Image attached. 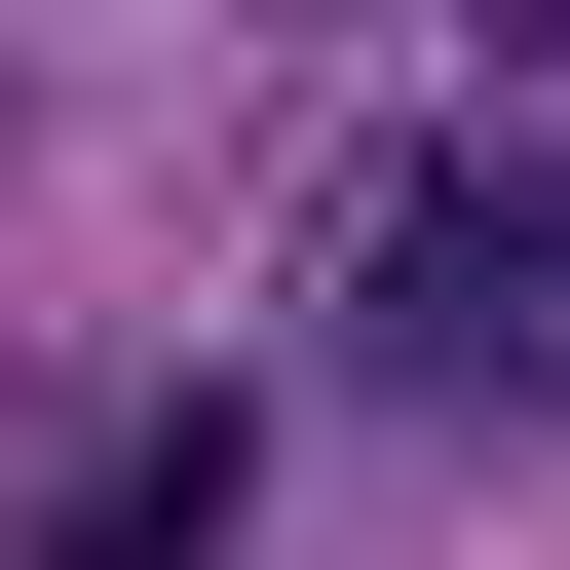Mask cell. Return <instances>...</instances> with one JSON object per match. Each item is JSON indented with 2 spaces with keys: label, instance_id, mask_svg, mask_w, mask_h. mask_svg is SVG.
<instances>
[{
  "label": "cell",
  "instance_id": "3957f363",
  "mask_svg": "<svg viewBox=\"0 0 570 570\" xmlns=\"http://www.w3.org/2000/svg\"><path fill=\"white\" fill-rule=\"evenodd\" d=\"M494 77H532V115H570V0H494Z\"/></svg>",
  "mask_w": 570,
  "mask_h": 570
},
{
  "label": "cell",
  "instance_id": "6da1fadb",
  "mask_svg": "<svg viewBox=\"0 0 570 570\" xmlns=\"http://www.w3.org/2000/svg\"><path fill=\"white\" fill-rule=\"evenodd\" d=\"M343 381L419 456H532L570 419V115H456V153L343 190Z\"/></svg>",
  "mask_w": 570,
  "mask_h": 570
},
{
  "label": "cell",
  "instance_id": "7a4b0ae2",
  "mask_svg": "<svg viewBox=\"0 0 570 570\" xmlns=\"http://www.w3.org/2000/svg\"><path fill=\"white\" fill-rule=\"evenodd\" d=\"M228 532H266V419H228V381H77L0 570H228Z\"/></svg>",
  "mask_w": 570,
  "mask_h": 570
}]
</instances>
